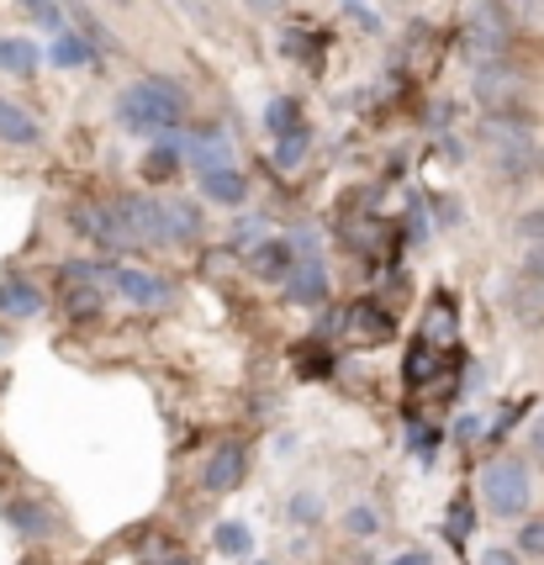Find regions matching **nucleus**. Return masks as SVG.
I'll return each mask as SVG.
<instances>
[{"mask_svg": "<svg viewBox=\"0 0 544 565\" xmlns=\"http://www.w3.org/2000/svg\"><path fill=\"white\" fill-rule=\"evenodd\" d=\"M180 132H185V127H180ZM180 132H164V138H153V148L143 153V164H138V174H143L149 185L180 180V164H185V143H180Z\"/></svg>", "mask_w": 544, "mask_h": 565, "instance_id": "dca6fc26", "label": "nucleus"}, {"mask_svg": "<svg viewBox=\"0 0 544 565\" xmlns=\"http://www.w3.org/2000/svg\"><path fill=\"white\" fill-rule=\"evenodd\" d=\"M307 153H312V127L301 122L291 127V132H280V138H270V159H275V170H301L307 164Z\"/></svg>", "mask_w": 544, "mask_h": 565, "instance_id": "412c9836", "label": "nucleus"}, {"mask_svg": "<svg viewBox=\"0 0 544 565\" xmlns=\"http://www.w3.org/2000/svg\"><path fill=\"white\" fill-rule=\"evenodd\" d=\"M344 333L349 339H360V344H381V339H392L396 333V312L392 307H381V301H349Z\"/></svg>", "mask_w": 544, "mask_h": 565, "instance_id": "2eb2a0df", "label": "nucleus"}, {"mask_svg": "<svg viewBox=\"0 0 544 565\" xmlns=\"http://www.w3.org/2000/svg\"><path fill=\"white\" fill-rule=\"evenodd\" d=\"M248 6H254V11H259V17H265V11H280V6H286V0H248Z\"/></svg>", "mask_w": 544, "mask_h": 565, "instance_id": "49530a36", "label": "nucleus"}, {"mask_svg": "<svg viewBox=\"0 0 544 565\" xmlns=\"http://www.w3.org/2000/svg\"><path fill=\"white\" fill-rule=\"evenodd\" d=\"M244 259H248V275H254V280H265V286H286L291 270H297V244H291V238H265V244L248 248Z\"/></svg>", "mask_w": 544, "mask_h": 565, "instance_id": "9d476101", "label": "nucleus"}, {"mask_svg": "<svg viewBox=\"0 0 544 565\" xmlns=\"http://www.w3.org/2000/svg\"><path fill=\"white\" fill-rule=\"evenodd\" d=\"M64 312L70 318H100L106 312V286H85V280L64 286Z\"/></svg>", "mask_w": 544, "mask_h": 565, "instance_id": "b1692460", "label": "nucleus"}, {"mask_svg": "<svg viewBox=\"0 0 544 565\" xmlns=\"http://www.w3.org/2000/svg\"><path fill=\"white\" fill-rule=\"evenodd\" d=\"M519 418H523V407H502V413H497V418L487 423V439L502 444L508 434H513V428H519Z\"/></svg>", "mask_w": 544, "mask_h": 565, "instance_id": "58836bf2", "label": "nucleus"}, {"mask_svg": "<svg viewBox=\"0 0 544 565\" xmlns=\"http://www.w3.org/2000/svg\"><path fill=\"white\" fill-rule=\"evenodd\" d=\"M312 49H322L318 32H307V26H291V32H280V53L286 58H297V64H307V58H318Z\"/></svg>", "mask_w": 544, "mask_h": 565, "instance_id": "473e14b6", "label": "nucleus"}, {"mask_svg": "<svg viewBox=\"0 0 544 565\" xmlns=\"http://www.w3.org/2000/svg\"><path fill=\"white\" fill-rule=\"evenodd\" d=\"M265 238H270V233H265V217H238L233 222V233H227V244L233 248H254V244H265Z\"/></svg>", "mask_w": 544, "mask_h": 565, "instance_id": "c9c22d12", "label": "nucleus"}, {"mask_svg": "<svg viewBox=\"0 0 544 565\" xmlns=\"http://www.w3.org/2000/svg\"><path fill=\"white\" fill-rule=\"evenodd\" d=\"M344 11L360 22V32H381V17L371 11V0H344Z\"/></svg>", "mask_w": 544, "mask_h": 565, "instance_id": "79ce46f5", "label": "nucleus"}, {"mask_svg": "<svg viewBox=\"0 0 544 565\" xmlns=\"http://www.w3.org/2000/svg\"><path fill=\"white\" fill-rule=\"evenodd\" d=\"M513 544H519L523 561H544V513L540 518H523V523H519V540H513Z\"/></svg>", "mask_w": 544, "mask_h": 565, "instance_id": "f704fd0d", "label": "nucleus"}, {"mask_svg": "<svg viewBox=\"0 0 544 565\" xmlns=\"http://www.w3.org/2000/svg\"><path fill=\"white\" fill-rule=\"evenodd\" d=\"M423 339H428L434 349H455V301H449V296L434 301V312H428V322H423Z\"/></svg>", "mask_w": 544, "mask_h": 565, "instance_id": "bb28decb", "label": "nucleus"}, {"mask_svg": "<svg viewBox=\"0 0 544 565\" xmlns=\"http://www.w3.org/2000/svg\"><path fill=\"white\" fill-rule=\"evenodd\" d=\"M386 565H434V555H428V550H402V555H392Z\"/></svg>", "mask_w": 544, "mask_h": 565, "instance_id": "c03bdc74", "label": "nucleus"}, {"mask_svg": "<svg viewBox=\"0 0 544 565\" xmlns=\"http://www.w3.org/2000/svg\"><path fill=\"white\" fill-rule=\"evenodd\" d=\"M111 6H127V0H111Z\"/></svg>", "mask_w": 544, "mask_h": 565, "instance_id": "864d4df0", "label": "nucleus"}, {"mask_svg": "<svg viewBox=\"0 0 544 565\" xmlns=\"http://www.w3.org/2000/svg\"><path fill=\"white\" fill-rule=\"evenodd\" d=\"M513 49V11L502 0H470L466 6V26H460V58L470 70L497 64Z\"/></svg>", "mask_w": 544, "mask_h": 565, "instance_id": "f03ea898", "label": "nucleus"}, {"mask_svg": "<svg viewBox=\"0 0 544 565\" xmlns=\"http://www.w3.org/2000/svg\"><path fill=\"white\" fill-rule=\"evenodd\" d=\"M49 64V53L38 49L32 38H0V74H17V79H32V74Z\"/></svg>", "mask_w": 544, "mask_h": 565, "instance_id": "6ab92c4d", "label": "nucleus"}, {"mask_svg": "<svg viewBox=\"0 0 544 565\" xmlns=\"http://www.w3.org/2000/svg\"><path fill=\"white\" fill-rule=\"evenodd\" d=\"M519 275H529V280H544V244H523Z\"/></svg>", "mask_w": 544, "mask_h": 565, "instance_id": "ea45409f", "label": "nucleus"}, {"mask_svg": "<svg viewBox=\"0 0 544 565\" xmlns=\"http://www.w3.org/2000/svg\"><path fill=\"white\" fill-rule=\"evenodd\" d=\"M70 11H75L79 32H85V38H90V43H96L100 53H117V38L106 32V22H100V17H96V11H90V6H85V0H70Z\"/></svg>", "mask_w": 544, "mask_h": 565, "instance_id": "c756f323", "label": "nucleus"}, {"mask_svg": "<svg viewBox=\"0 0 544 565\" xmlns=\"http://www.w3.org/2000/svg\"><path fill=\"white\" fill-rule=\"evenodd\" d=\"M117 296H122L127 307H138V312H170L174 301H180V291H174L164 275L138 270V265H122V270H117Z\"/></svg>", "mask_w": 544, "mask_h": 565, "instance_id": "39448f33", "label": "nucleus"}, {"mask_svg": "<svg viewBox=\"0 0 544 565\" xmlns=\"http://www.w3.org/2000/svg\"><path fill=\"white\" fill-rule=\"evenodd\" d=\"M201 196L212 206H244L248 201V180L238 164H223V170H201Z\"/></svg>", "mask_w": 544, "mask_h": 565, "instance_id": "a211bd4d", "label": "nucleus"}, {"mask_svg": "<svg viewBox=\"0 0 544 565\" xmlns=\"http://www.w3.org/2000/svg\"><path fill=\"white\" fill-rule=\"evenodd\" d=\"M164 217H170V238H174V244H201L206 222H201L196 201H164Z\"/></svg>", "mask_w": 544, "mask_h": 565, "instance_id": "4be33fe9", "label": "nucleus"}, {"mask_svg": "<svg viewBox=\"0 0 544 565\" xmlns=\"http://www.w3.org/2000/svg\"><path fill=\"white\" fill-rule=\"evenodd\" d=\"M180 143H185V164H191L196 174L233 164V138H227V127H196V132H180Z\"/></svg>", "mask_w": 544, "mask_h": 565, "instance_id": "f8f14e48", "label": "nucleus"}, {"mask_svg": "<svg viewBox=\"0 0 544 565\" xmlns=\"http://www.w3.org/2000/svg\"><path fill=\"white\" fill-rule=\"evenodd\" d=\"M212 540H217V550H223L227 561H254V534H248V523H238V518H223Z\"/></svg>", "mask_w": 544, "mask_h": 565, "instance_id": "393cba45", "label": "nucleus"}, {"mask_svg": "<svg viewBox=\"0 0 544 565\" xmlns=\"http://www.w3.org/2000/svg\"><path fill=\"white\" fill-rule=\"evenodd\" d=\"M307 117H301V100L297 96H270L265 100V132L270 138H280V132H291V127H301Z\"/></svg>", "mask_w": 544, "mask_h": 565, "instance_id": "cd10ccee", "label": "nucleus"}, {"mask_svg": "<svg viewBox=\"0 0 544 565\" xmlns=\"http://www.w3.org/2000/svg\"><path fill=\"white\" fill-rule=\"evenodd\" d=\"M339 529H344L349 540H375L381 534V508L375 502H354V508H344Z\"/></svg>", "mask_w": 544, "mask_h": 565, "instance_id": "c85d7f7f", "label": "nucleus"}, {"mask_svg": "<svg viewBox=\"0 0 544 565\" xmlns=\"http://www.w3.org/2000/svg\"><path fill=\"white\" fill-rule=\"evenodd\" d=\"M523 90V74L508 64V58H497V64H481V70L470 74V96L487 100V106H513V96Z\"/></svg>", "mask_w": 544, "mask_h": 565, "instance_id": "4468645a", "label": "nucleus"}, {"mask_svg": "<svg viewBox=\"0 0 544 565\" xmlns=\"http://www.w3.org/2000/svg\"><path fill=\"white\" fill-rule=\"evenodd\" d=\"M49 64L53 70H90V64H100V58H96V43H90L85 32L70 26V32H58V38H53Z\"/></svg>", "mask_w": 544, "mask_h": 565, "instance_id": "aec40b11", "label": "nucleus"}, {"mask_svg": "<svg viewBox=\"0 0 544 565\" xmlns=\"http://www.w3.org/2000/svg\"><path fill=\"white\" fill-rule=\"evenodd\" d=\"M248 565H270V561H248Z\"/></svg>", "mask_w": 544, "mask_h": 565, "instance_id": "603ef678", "label": "nucleus"}, {"mask_svg": "<svg viewBox=\"0 0 544 565\" xmlns=\"http://www.w3.org/2000/svg\"><path fill=\"white\" fill-rule=\"evenodd\" d=\"M280 291H286V307H301V312L322 307V301H328V291H333L322 254H307V259H297V270H291V280H286Z\"/></svg>", "mask_w": 544, "mask_h": 565, "instance_id": "423d86ee", "label": "nucleus"}, {"mask_svg": "<svg viewBox=\"0 0 544 565\" xmlns=\"http://www.w3.org/2000/svg\"><path fill=\"white\" fill-rule=\"evenodd\" d=\"M470 523H476V508H470V497H455L449 502V544H466V534H470Z\"/></svg>", "mask_w": 544, "mask_h": 565, "instance_id": "e433bc0d", "label": "nucleus"}, {"mask_svg": "<svg viewBox=\"0 0 544 565\" xmlns=\"http://www.w3.org/2000/svg\"><path fill=\"white\" fill-rule=\"evenodd\" d=\"M434 375H439V349H428V339H423V344L407 354V365H402V381H407L413 392H423V386H434Z\"/></svg>", "mask_w": 544, "mask_h": 565, "instance_id": "a878e982", "label": "nucleus"}, {"mask_svg": "<svg viewBox=\"0 0 544 565\" xmlns=\"http://www.w3.org/2000/svg\"><path fill=\"white\" fill-rule=\"evenodd\" d=\"M0 518H6V529L17 540H53L58 534V513H53L49 502H38V497H11L0 508Z\"/></svg>", "mask_w": 544, "mask_h": 565, "instance_id": "0eeeda50", "label": "nucleus"}, {"mask_svg": "<svg viewBox=\"0 0 544 565\" xmlns=\"http://www.w3.org/2000/svg\"><path fill=\"white\" fill-rule=\"evenodd\" d=\"M297 375L301 381H322V375H333V354L322 344H297Z\"/></svg>", "mask_w": 544, "mask_h": 565, "instance_id": "2f4dec72", "label": "nucleus"}, {"mask_svg": "<svg viewBox=\"0 0 544 565\" xmlns=\"http://www.w3.org/2000/svg\"><path fill=\"white\" fill-rule=\"evenodd\" d=\"M286 523L318 529L322 523V492H291V502H286Z\"/></svg>", "mask_w": 544, "mask_h": 565, "instance_id": "7c9ffc66", "label": "nucleus"}, {"mask_svg": "<svg viewBox=\"0 0 544 565\" xmlns=\"http://www.w3.org/2000/svg\"><path fill=\"white\" fill-rule=\"evenodd\" d=\"M17 6H22L26 17H38V11H43V6H49V0H17Z\"/></svg>", "mask_w": 544, "mask_h": 565, "instance_id": "de8ad7c7", "label": "nucleus"}, {"mask_svg": "<svg viewBox=\"0 0 544 565\" xmlns=\"http://www.w3.org/2000/svg\"><path fill=\"white\" fill-rule=\"evenodd\" d=\"M117 206V217L127 222V233H132V244L143 248H170V217H164V201L153 196H117L111 201Z\"/></svg>", "mask_w": 544, "mask_h": 565, "instance_id": "20e7f679", "label": "nucleus"}, {"mask_svg": "<svg viewBox=\"0 0 544 565\" xmlns=\"http://www.w3.org/2000/svg\"><path fill=\"white\" fill-rule=\"evenodd\" d=\"M185 111L191 100L185 90L164 79V74H149V79H132L122 96H117V122L132 132V138H164V132H180L185 127Z\"/></svg>", "mask_w": 544, "mask_h": 565, "instance_id": "f257e3e1", "label": "nucleus"}, {"mask_svg": "<svg viewBox=\"0 0 544 565\" xmlns=\"http://www.w3.org/2000/svg\"><path fill=\"white\" fill-rule=\"evenodd\" d=\"M6 349H11V333H6V328H0V354H6Z\"/></svg>", "mask_w": 544, "mask_h": 565, "instance_id": "3c124183", "label": "nucleus"}, {"mask_svg": "<svg viewBox=\"0 0 544 565\" xmlns=\"http://www.w3.org/2000/svg\"><path fill=\"white\" fill-rule=\"evenodd\" d=\"M481 565H523L519 544H492V550H481Z\"/></svg>", "mask_w": 544, "mask_h": 565, "instance_id": "37998d69", "label": "nucleus"}, {"mask_svg": "<svg viewBox=\"0 0 544 565\" xmlns=\"http://www.w3.org/2000/svg\"><path fill=\"white\" fill-rule=\"evenodd\" d=\"M492 170H497V180H502V185H529V180H534V174L544 170V148H540V138L497 143Z\"/></svg>", "mask_w": 544, "mask_h": 565, "instance_id": "1a4fd4ad", "label": "nucleus"}, {"mask_svg": "<svg viewBox=\"0 0 544 565\" xmlns=\"http://www.w3.org/2000/svg\"><path fill=\"white\" fill-rule=\"evenodd\" d=\"M513 238H519V244H544V206H534V212H523V217L513 222Z\"/></svg>", "mask_w": 544, "mask_h": 565, "instance_id": "4c0bfd02", "label": "nucleus"}, {"mask_svg": "<svg viewBox=\"0 0 544 565\" xmlns=\"http://www.w3.org/2000/svg\"><path fill=\"white\" fill-rule=\"evenodd\" d=\"M508 301V312L519 322H540L544 318V280H529V275H519V286L502 296Z\"/></svg>", "mask_w": 544, "mask_h": 565, "instance_id": "5701e85b", "label": "nucleus"}, {"mask_svg": "<svg viewBox=\"0 0 544 565\" xmlns=\"http://www.w3.org/2000/svg\"><path fill=\"white\" fill-rule=\"evenodd\" d=\"M529 449H534V460H544V413L529 423Z\"/></svg>", "mask_w": 544, "mask_h": 565, "instance_id": "a18cd8bd", "label": "nucleus"}, {"mask_svg": "<svg viewBox=\"0 0 544 565\" xmlns=\"http://www.w3.org/2000/svg\"><path fill=\"white\" fill-rule=\"evenodd\" d=\"M159 565H196V561H191V555H164Z\"/></svg>", "mask_w": 544, "mask_h": 565, "instance_id": "8fccbe9b", "label": "nucleus"}, {"mask_svg": "<svg viewBox=\"0 0 544 565\" xmlns=\"http://www.w3.org/2000/svg\"><path fill=\"white\" fill-rule=\"evenodd\" d=\"M0 143L6 148H38L43 143V122L11 96H0Z\"/></svg>", "mask_w": 544, "mask_h": 565, "instance_id": "f3484780", "label": "nucleus"}, {"mask_svg": "<svg viewBox=\"0 0 544 565\" xmlns=\"http://www.w3.org/2000/svg\"><path fill=\"white\" fill-rule=\"evenodd\" d=\"M455 439H460V444H476V439H487V418H481V413H466V418L455 423Z\"/></svg>", "mask_w": 544, "mask_h": 565, "instance_id": "a19ab883", "label": "nucleus"}, {"mask_svg": "<svg viewBox=\"0 0 544 565\" xmlns=\"http://www.w3.org/2000/svg\"><path fill=\"white\" fill-rule=\"evenodd\" d=\"M244 476H248V449L238 439H227V444L212 449V460H206V470H201V487H206L212 497H223V492H238Z\"/></svg>", "mask_w": 544, "mask_h": 565, "instance_id": "6e6552de", "label": "nucleus"}, {"mask_svg": "<svg viewBox=\"0 0 544 565\" xmlns=\"http://www.w3.org/2000/svg\"><path fill=\"white\" fill-rule=\"evenodd\" d=\"M407 428H413V434H407V444H413V449H418V460L423 466H434V455H439V444H445V428H434V423H407Z\"/></svg>", "mask_w": 544, "mask_h": 565, "instance_id": "72a5a7b5", "label": "nucleus"}, {"mask_svg": "<svg viewBox=\"0 0 544 565\" xmlns=\"http://www.w3.org/2000/svg\"><path fill=\"white\" fill-rule=\"evenodd\" d=\"M174 6H180L185 17H196V22H201V6H196V0H174Z\"/></svg>", "mask_w": 544, "mask_h": 565, "instance_id": "09e8293b", "label": "nucleus"}, {"mask_svg": "<svg viewBox=\"0 0 544 565\" xmlns=\"http://www.w3.org/2000/svg\"><path fill=\"white\" fill-rule=\"evenodd\" d=\"M75 233L96 238L100 248H132V233H127V222L117 217V206H111V201H96V206H75Z\"/></svg>", "mask_w": 544, "mask_h": 565, "instance_id": "9b49d317", "label": "nucleus"}, {"mask_svg": "<svg viewBox=\"0 0 544 565\" xmlns=\"http://www.w3.org/2000/svg\"><path fill=\"white\" fill-rule=\"evenodd\" d=\"M43 307H49V296H43V286L38 280H26V275H0V318L11 322H32L43 318Z\"/></svg>", "mask_w": 544, "mask_h": 565, "instance_id": "ddd939ff", "label": "nucleus"}, {"mask_svg": "<svg viewBox=\"0 0 544 565\" xmlns=\"http://www.w3.org/2000/svg\"><path fill=\"white\" fill-rule=\"evenodd\" d=\"M481 502H487V513L502 518V523H519L529 513V502H534V476L523 466L519 455H492L487 466H481Z\"/></svg>", "mask_w": 544, "mask_h": 565, "instance_id": "7ed1b4c3", "label": "nucleus"}]
</instances>
